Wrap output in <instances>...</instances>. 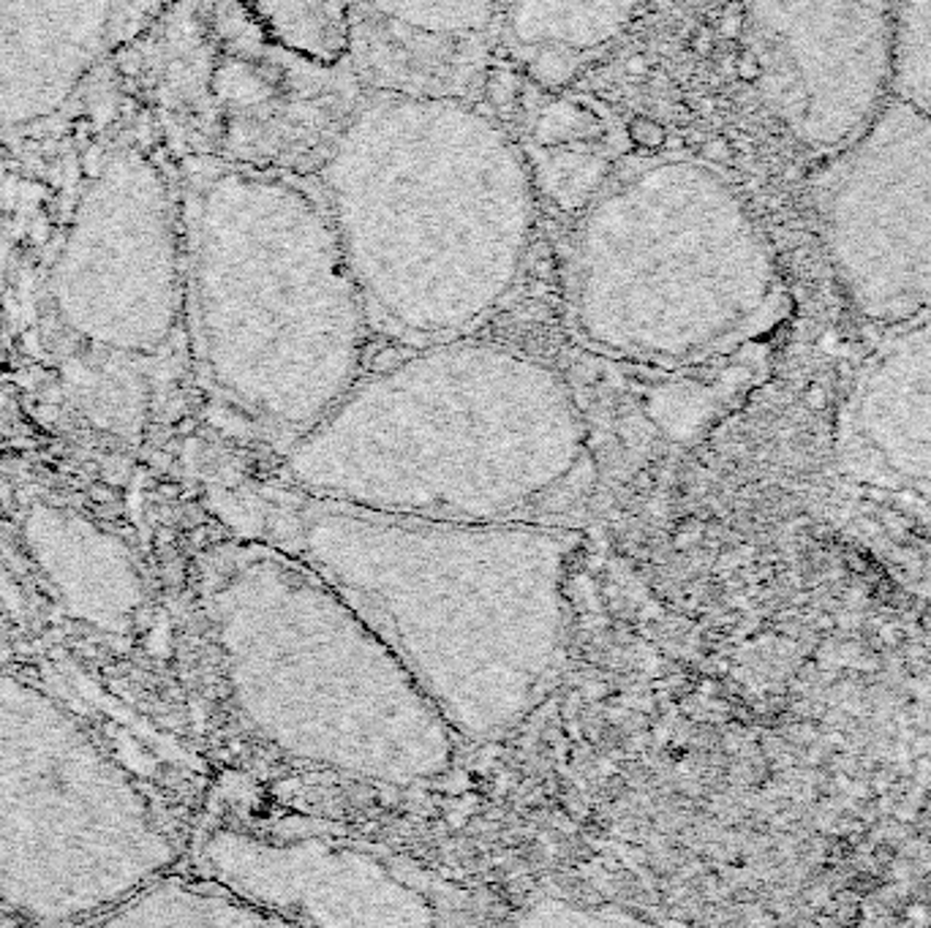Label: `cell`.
<instances>
[{
	"label": "cell",
	"instance_id": "8fae6325",
	"mask_svg": "<svg viewBox=\"0 0 931 928\" xmlns=\"http://www.w3.org/2000/svg\"><path fill=\"white\" fill-rule=\"evenodd\" d=\"M841 433L858 471L931 493V310L891 325L858 371Z\"/></svg>",
	"mask_w": 931,
	"mask_h": 928
},
{
	"label": "cell",
	"instance_id": "7c38bea8",
	"mask_svg": "<svg viewBox=\"0 0 931 928\" xmlns=\"http://www.w3.org/2000/svg\"><path fill=\"white\" fill-rule=\"evenodd\" d=\"M646 0H502L498 44L540 85H564L613 47Z\"/></svg>",
	"mask_w": 931,
	"mask_h": 928
},
{
	"label": "cell",
	"instance_id": "4fadbf2b",
	"mask_svg": "<svg viewBox=\"0 0 931 928\" xmlns=\"http://www.w3.org/2000/svg\"><path fill=\"white\" fill-rule=\"evenodd\" d=\"M235 5L284 52L327 74L360 80L352 0H235Z\"/></svg>",
	"mask_w": 931,
	"mask_h": 928
},
{
	"label": "cell",
	"instance_id": "8992f818",
	"mask_svg": "<svg viewBox=\"0 0 931 928\" xmlns=\"http://www.w3.org/2000/svg\"><path fill=\"white\" fill-rule=\"evenodd\" d=\"M779 310L771 246L717 166L648 158L586 199L567 262V321L591 352L684 368L750 341Z\"/></svg>",
	"mask_w": 931,
	"mask_h": 928
},
{
	"label": "cell",
	"instance_id": "2e32d148",
	"mask_svg": "<svg viewBox=\"0 0 931 928\" xmlns=\"http://www.w3.org/2000/svg\"><path fill=\"white\" fill-rule=\"evenodd\" d=\"M586 909H589V907H578V904H567V902H558V898H553V902L526 907V915H520V918H512V920H518V924H545V926H551V924L553 926L635 924V918H629V915L608 913L611 907H605V913H600V909H594V913H586Z\"/></svg>",
	"mask_w": 931,
	"mask_h": 928
},
{
	"label": "cell",
	"instance_id": "277c9868",
	"mask_svg": "<svg viewBox=\"0 0 931 928\" xmlns=\"http://www.w3.org/2000/svg\"><path fill=\"white\" fill-rule=\"evenodd\" d=\"M197 325L215 390L281 449L363 376L370 325L308 172L235 164L199 186Z\"/></svg>",
	"mask_w": 931,
	"mask_h": 928
},
{
	"label": "cell",
	"instance_id": "9c48e42d",
	"mask_svg": "<svg viewBox=\"0 0 931 928\" xmlns=\"http://www.w3.org/2000/svg\"><path fill=\"white\" fill-rule=\"evenodd\" d=\"M219 885L284 926H436L450 915L445 888L368 847L321 838H262L219 831L204 842Z\"/></svg>",
	"mask_w": 931,
	"mask_h": 928
},
{
	"label": "cell",
	"instance_id": "9a60e30c",
	"mask_svg": "<svg viewBox=\"0 0 931 928\" xmlns=\"http://www.w3.org/2000/svg\"><path fill=\"white\" fill-rule=\"evenodd\" d=\"M891 96L931 118V0H896Z\"/></svg>",
	"mask_w": 931,
	"mask_h": 928
},
{
	"label": "cell",
	"instance_id": "30bf717a",
	"mask_svg": "<svg viewBox=\"0 0 931 928\" xmlns=\"http://www.w3.org/2000/svg\"><path fill=\"white\" fill-rule=\"evenodd\" d=\"M368 91L476 98L498 44L502 0H352Z\"/></svg>",
	"mask_w": 931,
	"mask_h": 928
},
{
	"label": "cell",
	"instance_id": "5bb4252c",
	"mask_svg": "<svg viewBox=\"0 0 931 928\" xmlns=\"http://www.w3.org/2000/svg\"><path fill=\"white\" fill-rule=\"evenodd\" d=\"M120 920L161 926H284L275 915L254 907L224 885H166L148 891Z\"/></svg>",
	"mask_w": 931,
	"mask_h": 928
},
{
	"label": "cell",
	"instance_id": "ba28073f",
	"mask_svg": "<svg viewBox=\"0 0 931 928\" xmlns=\"http://www.w3.org/2000/svg\"><path fill=\"white\" fill-rule=\"evenodd\" d=\"M763 87L796 142L828 155L891 98L896 0H744Z\"/></svg>",
	"mask_w": 931,
	"mask_h": 928
},
{
	"label": "cell",
	"instance_id": "6da1fadb",
	"mask_svg": "<svg viewBox=\"0 0 931 928\" xmlns=\"http://www.w3.org/2000/svg\"><path fill=\"white\" fill-rule=\"evenodd\" d=\"M235 498L248 537L330 583L458 741L502 738L545 700L567 643L575 529L376 513L281 480L248 482Z\"/></svg>",
	"mask_w": 931,
	"mask_h": 928
},
{
	"label": "cell",
	"instance_id": "7a4b0ae2",
	"mask_svg": "<svg viewBox=\"0 0 931 928\" xmlns=\"http://www.w3.org/2000/svg\"><path fill=\"white\" fill-rule=\"evenodd\" d=\"M308 175L376 336L409 349L471 336L523 275L534 175L476 98L365 91Z\"/></svg>",
	"mask_w": 931,
	"mask_h": 928
},
{
	"label": "cell",
	"instance_id": "5b68a950",
	"mask_svg": "<svg viewBox=\"0 0 931 928\" xmlns=\"http://www.w3.org/2000/svg\"><path fill=\"white\" fill-rule=\"evenodd\" d=\"M210 615L237 708L281 754L390 787L452 768L461 741L412 672L284 550L257 539L229 550Z\"/></svg>",
	"mask_w": 931,
	"mask_h": 928
},
{
	"label": "cell",
	"instance_id": "3957f363",
	"mask_svg": "<svg viewBox=\"0 0 931 928\" xmlns=\"http://www.w3.org/2000/svg\"><path fill=\"white\" fill-rule=\"evenodd\" d=\"M589 466L573 385L534 354L466 336L360 376L286 444L275 480L376 513L496 524L547 520Z\"/></svg>",
	"mask_w": 931,
	"mask_h": 928
},
{
	"label": "cell",
	"instance_id": "52a82bcc",
	"mask_svg": "<svg viewBox=\"0 0 931 928\" xmlns=\"http://www.w3.org/2000/svg\"><path fill=\"white\" fill-rule=\"evenodd\" d=\"M823 246L852 308L880 325L931 310V118L891 96L814 177Z\"/></svg>",
	"mask_w": 931,
	"mask_h": 928
}]
</instances>
